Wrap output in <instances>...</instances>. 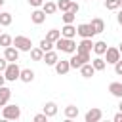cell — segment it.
Segmentation results:
<instances>
[{
    "mask_svg": "<svg viewBox=\"0 0 122 122\" xmlns=\"http://www.w3.org/2000/svg\"><path fill=\"white\" fill-rule=\"evenodd\" d=\"M76 42L72 40V38H65V36H61L57 42H55V48L59 50V51H65V53H74L76 51Z\"/></svg>",
    "mask_w": 122,
    "mask_h": 122,
    "instance_id": "1",
    "label": "cell"
},
{
    "mask_svg": "<svg viewBox=\"0 0 122 122\" xmlns=\"http://www.w3.org/2000/svg\"><path fill=\"white\" fill-rule=\"evenodd\" d=\"M92 55L90 51H76V55H72L69 61H71V69H80L84 63H90Z\"/></svg>",
    "mask_w": 122,
    "mask_h": 122,
    "instance_id": "2",
    "label": "cell"
},
{
    "mask_svg": "<svg viewBox=\"0 0 122 122\" xmlns=\"http://www.w3.org/2000/svg\"><path fill=\"white\" fill-rule=\"evenodd\" d=\"M4 76H6V80H10V82L19 80V76H21V69H19L17 61L8 63V67H6V71H4Z\"/></svg>",
    "mask_w": 122,
    "mask_h": 122,
    "instance_id": "3",
    "label": "cell"
},
{
    "mask_svg": "<svg viewBox=\"0 0 122 122\" xmlns=\"http://www.w3.org/2000/svg\"><path fill=\"white\" fill-rule=\"evenodd\" d=\"M13 46H15L19 51H30V50H32L30 38H29V36H23V34H19V36L13 38Z\"/></svg>",
    "mask_w": 122,
    "mask_h": 122,
    "instance_id": "4",
    "label": "cell"
},
{
    "mask_svg": "<svg viewBox=\"0 0 122 122\" xmlns=\"http://www.w3.org/2000/svg\"><path fill=\"white\" fill-rule=\"evenodd\" d=\"M2 116H4L6 120H17V118L21 116V109H19L17 105H4Z\"/></svg>",
    "mask_w": 122,
    "mask_h": 122,
    "instance_id": "5",
    "label": "cell"
},
{
    "mask_svg": "<svg viewBox=\"0 0 122 122\" xmlns=\"http://www.w3.org/2000/svg\"><path fill=\"white\" fill-rule=\"evenodd\" d=\"M76 32L82 36V38H92L93 34H95V30H93V27L90 25V23H80L78 27H76Z\"/></svg>",
    "mask_w": 122,
    "mask_h": 122,
    "instance_id": "6",
    "label": "cell"
},
{
    "mask_svg": "<svg viewBox=\"0 0 122 122\" xmlns=\"http://www.w3.org/2000/svg\"><path fill=\"white\" fill-rule=\"evenodd\" d=\"M120 55H122V53H120L118 48H107V51H105V61L114 65V63L120 59Z\"/></svg>",
    "mask_w": 122,
    "mask_h": 122,
    "instance_id": "7",
    "label": "cell"
},
{
    "mask_svg": "<svg viewBox=\"0 0 122 122\" xmlns=\"http://www.w3.org/2000/svg\"><path fill=\"white\" fill-rule=\"evenodd\" d=\"M84 118H86V122H99L103 118V111L101 109H90Z\"/></svg>",
    "mask_w": 122,
    "mask_h": 122,
    "instance_id": "8",
    "label": "cell"
},
{
    "mask_svg": "<svg viewBox=\"0 0 122 122\" xmlns=\"http://www.w3.org/2000/svg\"><path fill=\"white\" fill-rule=\"evenodd\" d=\"M4 57L11 63V61H17L19 59V50L15 48V46H8V48H4Z\"/></svg>",
    "mask_w": 122,
    "mask_h": 122,
    "instance_id": "9",
    "label": "cell"
},
{
    "mask_svg": "<svg viewBox=\"0 0 122 122\" xmlns=\"http://www.w3.org/2000/svg\"><path fill=\"white\" fill-rule=\"evenodd\" d=\"M53 67H55V72H57V74H67V72L71 71V61H69V59H61V61H57Z\"/></svg>",
    "mask_w": 122,
    "mask_h": 122,
    "instance_id": "10",
    "label": "cell"
},
{
    "mask_svg": "<svg viewBox=\"0 0 122 122\" xmlns=\"http://www.w3.org/2000/svg\"><path fill=\"white\" fill-rule=\"evenodd\" d=\"M30 21H32L34 25H42V23L46 21V11H44V10H34V11L30 13Z\"/></svg>",
    "mask_w": 122,
    "mask_h": 122,
    "instance_id": "11",
    "label": "cell"
},
{
    "mask_svg": "<svg viewBox=\"0 0 122 122\" xmlns=\"http://www.w3.org/2000/svg\"><path fill=\"white\" fill-rule=\"evenodd\" d=\"M78 32H76V27L72 25V23H65V27L61 29V36H65V38H74Z\"/></svg>",
    "mask_w": 122,
    "mask_h": 122,
    "instance_id": "12",
    "label": "cell"
},
{
    "mask_svg": "<svg viewBox=\"0 0 122 122\" xmlns=\"http://www.w3.org/2000/svg\"><path fill=\"white\" fill-rule=\"evenodd\" d=\"M92 50H93V42H92V38H82L80 44L76 46V51H92Z\"/></svg>",
    "mask_w": 122,
    "mask_h": 122,
    "instance_id": "13",
    "label": "cell"
},
{
    "mask_svg": "<svg viewBox=\"0 0 122 122\" xmlns=\"http://www.w3.org/2000/svg\"><path fill=\"white\" fill-rule=\"evenodd\" d=\"M46 65H55L57 61H59V57H57V51H53V50H50V51H44V59H42Z\"/></svg>",
    "mask_w": 122,
    "mask_h": 122,
    "instance_id": "14",
    "label": "cell"
},
{
    "mask_svg": "<svg viewBox=\"0 0 122 122\" xmlns=\"http://www.w3.org/2000/svg\"><path fill=\"white\" fill-rule=\"evenodd\" d=\"M10 97H11V90H10V88H6V86H0V107L8 105Z\"/></svg>",
    "mask_w": 122,
    "mask_h": 122,
    "instance_id": "15",
    "label": "cell"
},
{
    "mask_svg": "<svg viewBox=\"0 0 122 122\" xmlns=\"http://www.w3.org/2000/svg\"><path fill=\"white\" fill-rule=\"evenodd\" d=\"M80 74H82L84 78H92V76L95 74V69H93V65H92V63H84V65L80 67Z\"/></svg>",
    "mask_w": 122,
    "mask_h": 122,
    "instance_id": "16",
    "label": "cell"
},
{
    "mask_svg": "<svg viewBox=\"0 0 122 122\" xmlns=\"http://www.w3.org/2000/svg\"><path fill=\"white\" fill-rule=\"evenodd\" d=\"M109 92H111L114 97L122 99V82H111V84H109Z\"/></svg>",
    "mask_w": 122,
    "mask_h": 122,
    "instance_id": "17",
    "label": "cell"
},
{
    "mask_svg": "<svg viewBox=\"0 0 122 122\" xmlns=\"http://www.w3.org/2000/svg\"><path fill=\"white\" fill-rule=\"evenodd\" d=\"M90 25L93 27V30H95V34H99V32H103V30H105V21H103L101 17H93Z\"/></svg>",
    "mask_w": 122,
    "mask_h": 122,
    "instance_id": "18",
    "label": "cell"
},
{
    "mask_svg": "<svg viewBox=\"0 0 122 122\" xmlns=\"http://www.w3.org/2000/svg\"><path fill=\"white\" fill-rule=\"evenodd\" d=\"M19 80L29 84V82H32V80H34V72H32L30 69H21V76H19Z\"/></svg>",
    "mask_w": 122,
    "mask_h": 122,
    "instance_id": "19",
    "label": "cell"
},
{
    "mask_svg": "<svg viewBox=\"0 0 122 122\" xmlns=\"http://www.w3.org/2000/svg\"><path fill=\"white\" fill-rule=\"evenodd\" d=\"M44 112L48 114V118H51V116H55V114H57V105H55L53 101H48V103L44 105Z\"/></svg>",
    "mask_w": 122,
    "mask_h": 122,
    "instance_id": "20",
    "label": "cell"
},
{
    "mask_svg": "<svg viewBox=\"0 0 122 122\" xmlns=\"http://www.w3.org/2000/svg\"><path fill=\"white\" fill-rule=\"evenodd\" d=\"M92 65H93V69H95V71H105V67H107V61H105L101 55H97V57L92 61Z\"/></svg>",
    "mask_w": 122,
    "mask_h": 122,
    "instance_id": "21",
    "label": "cell"
},
{
    "mask_svg": "<svg viewBox=\"0 0 122 122\" xmlns=\"http://www.w3.org/2000/svg\"><path fill=\"white\" fill-rule=\"evenodd\" d=\"M78 112H80V111H78V107H74V105H67V107H65V116H67L69 120H71V118H76Z\"/></svg>",
    "mask_w": 122,
    "mask_h": 122,
    "instance_id": "22",
    "label": "cell"
},
{
    "mask_svg": "<svg viewBox=\"0 0 122 122\" xmlns=\"http://www.w3.org/2000/svg\"><path fill=\"white\" fill-rule=\"evenodd\" d=\"M42 10L46 11V15H51V13L57 11V4H55V2H44V4H42Z\"/></svg>",
    "mask_w": 122,
    "mask_h": 122,
    "instance_id": "23",
    "label": "cell"
},
{
    "mask_svg": "<svg viewBox=\"0 0 122 122\" xmlns=\"http://www.w3.org/2000/svg\"><path fill=\"white\" fill-rule=\"evenodd\" d=\"M93 51H95V55H105V51H107V44H105L103 40L95 42V44H93Z\"/></svg>",
    "mask_w": 122,
    "mask_h": 122,
    "instance_id": "24",
    "label": "cell"
},
{
    "mask_svg": "<svg viewBox=\"0 0 122 122\" xmlns=\"http://www.w3.org/2000/svg\"><path fill=\"white\" fill-rule=\"evenodd\" d=\"M30 57H32V61H42L44 59V50L38 46V48H32L30 50Z\"/></svg>",
    "mask_w": 122,
    "mask_h": 122,
    "instance_id": "25",
    "label": "cell"
},
{
    "mask_svg": "<svg viewBox=\"0 0 122 122\" xmlns=\"http://www.w3.org/2000/svg\"><path fill=\"white\" fill-rule=\"evenodd\" d=\"M11 21H13L11 13H8V11H0V25H2V27H8V25H11Z\"/></svg>",
    "mask_w": 122,
    "mask_h": 122,
    "instance_id": "26",
    "label": "cell"
},
{
    "mask_svg": "<svg viewBox=\"0 0 122 122\" xmlns=\"http://www.w3.org/2000/svg\"><path fill=\"white\" fill-rule=\"evenodd\" d=\"M0 46H2V48H8V46H13V38H11L10 34H6V32H2V34H0Z\"/></svg>",
    "mask_w": 122,
    "mask_h": 122,
    "instance_id": "27",
    "label": "cell"
},
{
    "mask_svg": "<svg viewBox=\"0 0 122 122\" xmlns=\"http://www.w3.org/2000/svg\"><path fill=\"white\" fill-rule=\"evenodd\" d=\"M46 38H48V40H51V42L55 44V42H57V40L61 38V30H57V29H51V30H48Z\"/></svg>",
    "mask_w": 122,
    "mask_h": 122,
    "instance_id": "28",
    "label": "cell"
},
{
    "mask_svg": "<svg viewBox=\"0 0 122 122\" xmlns=\"http://www.w3.org/2000/svg\"><path fill=\"white\" fill-rule=\"evenodd\" d=\"M61 17H63V23H74V19H76V13L69 10V11H63V15H61Z\"/></svg>",
    "mask_w": 122,
    "mask_h": 122,
    "instance_id": "29",
    "label": "cell"
},
{
    "mask_svg": "<svg viewBox=\"0 0 122 122\" xmlns=\"http://www.w3.org/2000/svg\"><path fill=\"white\" fill-rule=\"evenodd\" d=\"M71 2H72V0H57V10L69 11V10H71Z\"/></svg>",
    "mask_w": 122,
    "mask_h": 122,
    "instance_id": "30",
    "label": "cell"
},
{
    "mask_svg": "<svg viewBox=\"0 0 122 122\" xmlns=\"http://www.w3.org/2000/svg\"><path fill=\"white\" fill-rule=\"evenodd\" d=\"M53 46H55V44H53L51 40H48V38H42V40H40V48H42L44 51H50Z\"/></svg>",
    "mask_w": 122,
    "mask_h": 122,
    "instance_id": "31",
    "label": "cell"
},
{
    "mask_svg": "<svg viewBox=\"0 0 122 122\" xmlns=\"http://www.w3.org/2000/svg\"><path fill=\"white\" fill-rule=\"evenodd\" d=\"M105 8L107 10H118L120 8V0H105Z\"/></svg>",
    "mask_w": 122,
    "mask_h": 122,
    "instance_id": "32",
    "label": "cell"
},
{
    "mask_svg": "<svg viewBox=\"0 0 122 122\" xmlns=\"http://www.w3.org/2000/svg\"><path fill=\"white\" fill-rule=\"evenodd\" d=\"M46 120H48V114L46 112H40V114L34 116V122H46Z\"/></svg>",
    "mask_w": 122,
    "mask_h": 122,
    "instance_id": "33",
    "label": "cell"
},
{
    "mask_svg": "<svg viewBox=\"0 0 122 122\" xmlns=\"http://www.w3.org/2000/svg\"><path fill=\"white\" fill-rule=\"evenodd\" d=\"M114 72H116V74H120V76H122V59H118V61H116V63H114Z\"/></svg>",
    "mask_w": 122,
    "mask_h": 122,
    "instance_id": "34",
    "label": "cell"
},
{
    "mask_svg": "<svg viewBox=\"0 0 122 122\" xmlns=\"http://www.w3.org/2000/svg\"><path fill=\"white\" fill-rule=\"evenodd\" d=\"M8 63H10V61H8L6 57H2V59H0V72H4V71H6V67H8Z\"/></svg>",
    "mask_w": 122,
    "mask_h": 122,
    "instance_id": "35",
    "label": "cell"
},
{
    "mask_svg": "<svg viewBox=\"0 0 122 122\" xmlns=\"http://www.w3.org/2000/svg\"><path fill=\"white\" fill-rule=\"evenodd\" d=\"M44 2H46V0H29V4H30L32 8H40Z\"/></svg>",
    "mask_w": 122,
    "mask_h": 122,
    "instance_id": "36",
    "label": "cell"
},
{
    "mask_svg": "<svg viewBox=\"0 0 122 122\" xmlns=\"http://www.w3.org/2000/svg\"><path fill=\"white\" fill-rule=\"evenodd\" d=\"M78 10H80V6H78L76 2H71V11H74V13H78Z\"/></svg>",
    "mask_w": 122,
    "mask_h": 122,
    "instance_id": "37",
    "label": "cell"
},
{
    "mask_svg": "<svg viewBox=\"0 0 122 122\" xmlns=\"http://www.w3.org/2000/svg\"><path fill=\"white\" fill-rule=\"evenodd\" d=\"M114 122H122V112H118V114H114Z\"/></svg>",
    "mask_w": 122,
    "mask_h": 122,
    "instance_id": "38",
    "label": "cell"
},
{
    "mask_svg": "<svg viewBox=\"0 0 122 122\" xmlns=\"http://www.w3.org/2000/svg\"><path fill=\"white\" fill-rule=\"evenodd\" d=\"M4 82H6V76H4V72H0V86H4Z\"/></svg>",
    "mask_w": 122,
    "mask_h": 122,
    "instance_id": "39",
    "label": "cell"
},
{
    "mask_svg": "<svg viewBox=\"0 0 122 122\" xmlns=\"http://www.w3.org/2000/svg\"><path fill=\"white\" fill-rule=\"evenodd\" d=\"M116 19H118V23L122 25V11H118V17H116Z\"/></svg>",
    "mask_w": 122,
    "mask_h": 122,
    "instance_id": "40",
    "label": "cell"
},
{
    "mask_svg": "<svg viewBox=\"0 0 122 122\" xmlns=\"http://www.w3.org/2000/svg\"><path fill=\"white\" fill-rule=\"evenodd\" d=\"M118 111L122 112V99H120V103H118Z\"/></svg>",
    "mask_w": 122,
    "mask_h": 122,
    "instance_id": "41",
    "label": "cell"
},
{
    "mask_svg": "<svg viewBox=\"0 0 122 122\" xmlns=\"http://www.w3.org/2000/svg\"><path fill=\"white\" fill-rule=\"evenodd\" d=\"M118 50H120V53H122V44H120V46H118Z\"/></svg>",
    "mask_w": 122,
    "mask_h": 122,
    "instance_id": "42",
    "label": "cell"
},
{
    "mask_svg": "<svg viewBox=\"0 0 122 122\" xmlns=\"http://www.w3.org/2000/svg\"><path fill=\"white\" fill-rule=\"evenodd\" d=\"M4 2H6V0H0V6H2V4H4Z\"/></svg>",
    "mask_w": 122,
    "mask_h": 122,
    "instance_id": "43",
    "label": "cell"
},
{
    "mask_svg": "<svg viewBox=\"0 0 122 122\" xmlns=\"http://www.w3.org/2000/svg\"><path fill=\"white\" fill-rule=\"evenodd\" d=\"M120 6H122V0H120Z\"/></svg>",
    "mask_w": 122,
    "mask_h": 122,
    "instance_id": "44",
    "label": "cell"
},
{
    "mask_svg": "<svg viewBox=\"0 0 122 122\" xmlns=\"http://www.w3.org/2000/svg\"><path fill=\"white\" fill-rule=\"evenodd\" d=\"M0 27H2V25H0ZM0 34H2V32H0Z\"/></svg>",
    "mask_w": 122,
    "mask_h": 122,
    "instance_id": "45",
    "label": "cell"
},
{
    "mask_svg": "<svg viewBox=\"0 0 122 122\" xmlns=\"http://www.w3.org/2000/svg\"><path fill=\"white\" fill-rule=\"evenodd\" d=\"M0 8H2V6H0Z\"/></svg>",
    "mask_w": 122,
    "mask_h": 122,
    "instance_id": "46",
    "label": "cell"
}]
</instances>
